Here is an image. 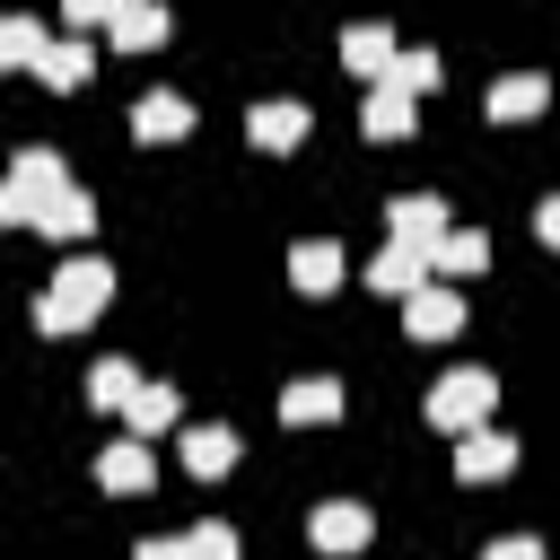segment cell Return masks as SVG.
I'll use <instances>...</instances> for the list:
<instances>
[{
  "label": "cell",
  "instance_id": "cell-1",
  "mask_svg": "<svg viewBox=\"0 0 560 560\" xmlns=\"http://www.w3.org/2000/svg\"><path fill=\"white\" fill-rule=\"evenodd\" d=\"M105 298H114V271L79 254V262H61V271H52V289L35 298V324H44V332H79Z\"/></svg>",
  "mask_w": 560,
  "mask_h": 560
},
{
  "label": "cell",
  "instance_id": "cell-2",
  "mask_svg": "<svg viewBox=\"0 0 560 560\" xmlns=\"http://www.w3.org/2000/svg\"><path fill=\"white\" fill-rule=\"evenodd\" d=\"M70 192H79V184L61 175V158H52V149H26V158L9 166V192H0V219H26V228H44V219H52V210H61Z\"/></svg>",
  "mask_w": 560,
  "mask_h": 560
},
{
  "label": "cell",
  "instance_id": "cell-3",
  "mask_svg": "<svg viewBox=\"0 0 560 560\" xmlns=\"http://www.w3.org/2000/svg\"><path fill=\"white\" fill-rule=\"evenodd\" d=\"M490 402H499L490 368H455V376H438L429 420H438V429H455V438H481V429H490Z\"/></svg>",
  "mask_w": 560,
  "mask_h": 560
},
{
  "label": "cell",
  "instance_id": "cell-4",
  "mask_svg": "<svg viewBox=\"0 0 560 560\" xmlns=\"http://www.w3.org/2000/svg\"><path fill=\"white\" fill-rule=\"evenodd\" d=\"M385 228H394V245H420L429 262H438V245L455 236V228H446V201H438V192H402V201H385Z\"/></svg>",
  "mask_w": 560,
  "mask_h": 560
},
{
  "label": "cell",
  "instance_id": "cell-5",
  "mask_svg": "<svg viewBox=\"0 0 560 560\" xmlns=\"http://www.w3.org/2000/svg\"><path fill=\"white\" fill-rule=\"evenodd\" d=\"M429 280H438V262H429L420 245H385V254L368 262V289H385V298H402V306H411Z\"/></svg>",
  "mask_w": 560,
  "mask_h": 560
},
{
  "label": "cell",
  "instance_id": "cell-6",
  "mask_svg": "<svg viewBox=\"0 0 560 560\" xmlns=\"http://www.w3.org/2000/svg\"><path fill=\"white\" fill-rule=\"evenodd\" d=\"M402 332H411V341H455V332H464V298H455L446 280H429V289L402 306Z\"/></svg>",
  "mask_w": 560,
  "mask_h": 560
},
{
  "label": "cell",
  "instance_id": "cell-7",
  "mask_svg": "<svg viewBox=\"0 0 560 560\" xmlns=\"http://www.w3.org/2000/svg\"><path fill=\"white\" fill-rule=\"evenodd\" d=\"M306 534H315V551H359V542H368V508H359V499H324Z\"/></svg>",
  "mask_w": 560,
  "mask_h": 560
},
{
  "label": "cell",
  "instance_id": "cell-8",
  "mask_svg": "<svg viewBox=\"0 0 560 560\" xmlns=\"http://www.w3.org/2000/svg\"><path fill=\"white\" fill-rule=\"evenodd\" d=\"M289 280H298L306 298H324V289H341V245H332V236H306V245L289 254Z\"/></svg>",
  "mask_w": 560,
  "mask_h": 560
},
{
  "label": "cell",
  "instance_id": "cell-9",
  "mask_svg": "<svg viewBox=\"0 0 560 560\" xmlns=\"http://www.w3.org/2000/svg\"><path fill=\"white\" fill-rule=\"evenodd\" d=\"M184 464H192L201 481H219V472L236 464V429H219V420H192V429H184Z\"/></svg>",
  "mask_w": 560,
  "mask_h": 560
},
{
  "label": "cell",
  "instance_id": "cell-10",
  "mask_svg": "<svg viewBox=\"0 0 560 560\" xmlns=\"http://www.w3.org/2000/svg\"><path fill=\"white\" fill-rule=\"evenodd\" d=\"M542 96H551V79L542 70H516V79L490 88V122H525V114H542Z\"/></svg>",
  "mask_w": 560,
  "mask_h": 560
},
{
  "label": "cell",
  "instance_id": "cell-11",
  "mask_svg": "<svg viewBox=\"0 0 560 560\" xmlns=\"http://www.w3.org/2000/svg\"><path fill=\"white\" fill-rule=\"evenodd\" d=\"M332 411H341V385H332V376H306V385L280 394V420H298V429H324Z\"/></svg>",
  "mask_w": 560,
  "mask_h": 560
},
{
  "label": "cell",
  "instance_id": "cell-12",
  "mask_svg": "<svg viewBox=\"0 0 560 560\" xmlns=\"http://www.w3.org/2000/svg\"><path fill=\"white\" fill-rule=\"evenodd\" d=\"M508 464H516V438H499V429H481V438L455 446V472H464V481H499Z\"/></svg>",
  "mask_w": 560,
  "mask_h": 560
},
{
  "label": "cell",
  "instance_id": "cell-13",
  "mask_svg": "<svg viewBox=\"0 0 560 560\" xmlns=\"http://www.w3.org/2000/svg\"><path fill=\"white\" fill-rule=\"evenodd\" d=\"M96 481H105V490H149V481H158V464H149V446H140V438H122V446H105V455H96Z\"/></svg>",
  "mask_w": 560,
  "mask_h": 560
},
{
  "label": "cell",
  "instance_id": "cell-14",
  "mask_svg": "<svg viewBox=\"0 0 560 560\" xmlns=\"http://www.w3.org/2000/svg\"><path fill=\"white\" fill-rule=\"evenodd\" d=\"M341 61H350V70H368V79L385 88V70H394L402 52H394V35H385V26H350V35H341Z\"/></svg>",
  "mask_w": 560,
  "mask_h": 560
},
{
  "label": "cell",
  "instance_id": "cell-15",
  "mask_svg": "<svg viewBox=\"0 0 560 560\" xmlns=\"http://www.w3.org/2000/svg\"><path fill=\"white\" fill-rule=\"evenodd\" d=\"M131 131H140V140H184V131H192V105H184V96H140V105H131Z\"/></svg>",
  "mask_w": 560,
  "mask_h": 560
},
{
  "label": "cell",
  "instance_id": "cell-16",
  "mask_svg": "<svg viewBox=\"0 0 560 560\" xmlns=\"http://www.w3.org/2000/svg\"><path fill=\"white\" fill-rule=\"evenodd\" d=\"M245 131H254V149H298L306 140V105H254Z\"/></svg>",
  "mask_w": 560,
  "mask_h": 560
},
{
  "label": "cell",
  "instance_id": "cell-17",
  "mask_svg": "<svg viewBox=\"0 0 560 560\" xmlns=\"http://www.w3.org/2000/svg\"><path fill=\"white\" fill-rule=\"evenodd\" d=\"M114 44H122V52L166 44V9H114Z\"/></svg>",
  "mask_w": 560,
  "mask_h": 560
},
{
  "label": "cell",
  "instance_id": "cell-18",
  "mask_svg": "<svg viewBox=\"0 0 560 560\" xmlns=\"http://www.w3.org/2000/svg\"><path fill=\"white\" fill-rule=\"evenodd\" d=\"M402 131H411V96L402 88H376L368 96V140H402Z\"/></svg>",
  "mask_w": 560,
  "mask_h": 560
},
{
  "label": "cell",
  "instance_id": "cell-19",
  "mask_svg": "<svg viewBox=\"0 0 560 560\" xmlns=\"http://www.w3.org/2000/svg\"><path fill=\"white\" fill-rule=\"evenodd\" d=\"M490 262V236H472V228H455L446 245H438V280H464V271H481Z\"/></svg>",
  "mask_w": 560,
  "mask_h": 560
},
{
  "label": "cell",
  "instance_id": "cell-20",
  "mask_svg": "<svg viewBox=\"0 0 560 560\" xmlns=\"http://www.w3.org/2000/svg\"><path fill=\"white\" fill-rule=\"evenodd\" d=\"M175 411H184L175 385H140V402H131L122 420H131V438H149V429H175Z\"/></svg>",
  "mask_w": 560,
  "mask_h": 560
},
{
  "label": "cell",
  "instance_id": "cell-21",
  "mask_svg": "<svg viewBox=\"0 0 560 560\" xmlns=\"http://www.w3.org/2000/svg\"><path fill=\"white\" fill-rule=\"evenodd\" d=\"M88 394H96V402H105V411H131V402H140V376H131V368H122V359H105V368H96V376H88Z\"/></svg>",
  "mask_w": 560,
  "mask_h": 560
},
{
  "label": "cell",
  "instance_id": "cell-22",
  "mask_svg": "<svg viewBox=\"0 0 560 560\" xmlns=\"http://www.w3.org/2000/svg\"><path fill=\"white\" fill-rule=\"evenodd\" d=\"M385 88H402V96H429V88H438V52H429V44H420V52H402V61L385 70Z\"/></svg>",
  "mask_w": 560,
  "mask_h": 560
},
{
  "label": "cell",
  "instance_id": "cell-23",
  "mask_svg": "<svg viewBox=\"0 0 560 560\" xmlns=\"http://www.w3.org/2000/svg\"><path fill=\"white\" fill-rule=\"evenodd\" d=\"M44 52H52V44H44V26H26V18H9V26H0V61H35V70H44Z\"/></svg>",
  "mask_w": 560,
  "mask_h": 560
},
{
  "label": "cell",
  "instance_id": "cell-24",
  "mask_svg": "<svg viewBox=\"0 0 560 560\" xmlns=\"http://www.w3.org/2000/svg\"><path fill=\"white\" fill-rule=\"evenodd\" d=\"M88 70H96V61H88V44H52V52H44V79H52V88H79Z\"/></svg>",
  "mask_w": 560,
  "mask_h": 560
},
{
  "label": "cell",
  "instance_id": "cell-25",
  "mask_svg": "<svg viewBox=\"0 0 560 560\" xmlns=\"http://www.w3.org/2000/svg\"><path fill=\"white\" fill-rule=\"evenodd\" d=\"M88 228H96V210H88V192H70V201H61L52 219H44V236H61V245H70V236H88Z\"/></svg>",
  "mask_w": 560,
  "mask_h": 560
},
{
  "label": "cell",
  "instance_id": "cell-26",
  "mask_svg": "<svg viewBox=\"0 0 560 560\" xmlns=\"http://www.w3.org/2000/svg\"><path fill=\"white\" fill-rule=\"evenodd\" d=\"M184 542H192V551H201V560H236V534H228V525H192V534H184Z\"/></svg>",
  "mask_w": 560,
  "mask_h": 560
},
{
  "label": "cell",
  "instance_id": "cell-27",
  "mask_svg": "<svg viewBox=\"0 0 560 560\" xmlns=\"http://www.w3.org/2000/svg\"><path fill=\"white\" fill-rule=\"evenodd\" d=\"M481 560H542V542H534V534H508V542H490Z\"/></svg>",
  "mask_w": 560,
  "mask_h": 560
},
{
  "label": "cell",
  "instance_id": "cell-28",
  "mask_svg": "<svg viewBox=\"0 0 560 560\" xmlns=\"http://www.w3.org/2000/svg\"><path fill=\"white\" fill-rule=\"evenodd\" d=\"M534 236H542V245H560V192H551V201L534 210Z\"/></svg>",
  "mask_w": 560,
  "mask_h": 560
},
{
  "label": "cell",
  "instance_id": "cell-29",
  "mask_svg": "<svg viewBox=\"0 0 560 560\" xmlns=\"http://www.w3.org/2000/svg\"><path fill=\"white\" fill-rule=\"evenodd\" d=\"M131 560H201V551H192V542H140Z\"/></svg>",
  "mask_w": 560,
  "mask_h": 560
}]
</instances>
